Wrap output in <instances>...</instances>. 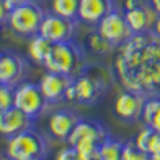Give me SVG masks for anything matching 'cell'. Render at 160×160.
<instances>
[{
    "label": "cell",
    "mask_w": 160,
    "mask_h": 160,
    "mask_svg": "<svg viewBox=\"0 0 160 160\" xmlns=\"http://www.w3.org/2000/svg\"><path fill=\"white\" fill-rule=\"evenodd\" d=\"M114 69L125 90L160 96V37L152 31L133 34L118 45Z\"/></svg>",
    "instance_id": "1"
},
{
    "label": "cell",
    "mask_w": 160,
    "mask_h": 160,
    "mask_svg": "<svg viewBox=\"0 0 160 160\" xmlns=\"http://www.w3.org/2000/svg\"><path fill=\"white\" fill-rule=\"evenodd\" d=\"M112 74L108 68L99 64L85 66V69L74 77L66 91V101L78 104H95L111 90Z\"/></svg>",
    "instance_id": "2"
},
{
    "label": "cell",
    "mask_w": 160,
    "mask_h": 160,
    "mask_svg": "<svg viewBox=\"0 0 160 160\" xmlns=\"http://www.w3.org/2000/svg\"><path fill=\"white\" fill-rule=\"evenodd\" d=\"M108 138V130L99 122L80 118L66 142L77 149L80 160H93L99 158V146Z\"/></svg>",
    "instance_id": "3"
},
{
    "label": "cell",
    "mask_w": 160,
    "mask_h": 160,
    "mask_svg": "<svg viewBox=\"0 0 160 160\" xmlns=\"http://www.w3.org/2000/svg\"><path fill=\"white\" fill-rule=\"evenodd\" d=\"M43 66L47 71L66 74L69 77H77L85 69L83 50L72 40L53 43L51 51Z\"/></svg>",
    "instance_id": "4"
},
{
    "label": "cell",
    "mask_w": 160,
    "mask_h": 160,
    "mask_svg": "<svg viewBox=\"0 0 160 160\" xmlns=\"http://www.w3.org/2000/svg\"><path fill=\"white\" fill-rule=\"evenodd\" d=\"M48 152V142L38 131L29 128L8 138L7 155L13 160H38Z\"/></svg>",
    "instance_id": "5"
},
{
    "label": "cell",
    "mask_w": 160,
    "mask_h": 160,
    "mask_svg": "<svg viewBox=\"0 0 160 160\" xmlns=\"http://www.w3.org/2000/svg\"><path fill=\"white\" fill-rule=\"evenodd\" d=\"M45 18V11L34 0H26V2L13 7L8 18V28L22 37H32L38 34L40 24Z\"/></svg>",
    "instance_id": "6"
},
{
    "label": "cell",
    "mask_w": 160,
    "mask_h": 160,
    "mask_svg": "<svg viewBox=\"0 0 160 160\" xmlns=\"http://www.w3.org/2000/svg\"><path fill=\"white\" fill-rule=\"evenodd\" d=\"M48 104L50 102L47 101L38 83L22 82L15 87V106L32 118L42 115Z\"/></svg>",
    "instance_id": "7"
},
{
    "label": "cell",
    "mask_w": 160,
    "mask_h": 160,
    "mask_svg": "<svg viewBox=\"0 0 160 160\" xmlns=\"http://www.w3.org/2000/svg\"><path fill=\"white\" fill-rule=\"evenodd\" d=\"M74 32H75V19L59 16L56 13L45 15L42 24H40V29H38V34L47 37L53 43L71 40Z\"/></svg>",
    "instance_id": "8"
},
{
    "label": "cell",
    "mask_w": 160,
    "mask_h": 160,
    "mask_svg": "<svg viewBox=\"0 0 160 160\" xmlns=\"http://www.w3.org/2000/svg\"><path fill=\"white\" fill-rule=\"evenodd\" d=\"M98 31L117 47L122 45L123 42L133 35V31L127 22L125 13H120L117 10L111 11L108 16H104L98 22Z\"/></svg>",
    "instance_id": "9"
},
{
    "label": "cell",
    "mask_w": 160,
    "mask_h": 160,
    "mask_svg": "<svg viewBox=\"0 0 160 160\" xmlns=\"http://www.w3.org/2000/svg\"><path fill=\"white\" fill-rule=\"evenodd\" d=\"M144 101L146 96L139 95V93L123 90L122 93H118V96L114 101V112L120 120H123L127 123H133L141 118Z\"/></svg>",
    "instance_id": "10"
},
{
    "label": "cell",
    "mask_w": 160,
    "mask_h": 160,
    "mask_svg": "<svg viewBox=\"0 0 160 160\" xmlns=\"http://www.w3.org/2000/svg\"><path fill=\"white\" fill-rule=\"evenodd\" d=\"M72 80H74V77H69L66 74L47 71L42 77H40L38 85L42 88L47 101L50 104H55V102L66 99V91L71 87Z\"/></svg>",
    "instance_id": "11"
},
{
    "label": "cell",
    "mask_w": 160,
    "mask_h": 160,
    "mask_svg": "<svg viewBox=\"0 0 160 160\" xmlns=\"http://www.w3.org/2000/svg\"><path fill=\"white\" fill-rule=\"evenodd\" d=\"M34 120L35 118L22 112L19 108L11 106V108L0 112V135L5 138H11L24 130L32 128Z\"/></svg>",
    "instance_id": "12"
},
{
    "label": "cell",
    "mask_w": 160,
    "mask_h": 160,
    "mask_svg": "<svg viewBox=\"0 0 160 160\" xmlns=\"http://www.w3.org/2000/svg\"><path fill=\"white\" fill-rule=\"evenodd\" d=\"M26 61L13 51H0V83L16 87L26 75Z\"/></svg>",
    "instance_id": "13"
},
{
    "label": "cell",
    "mask_w": 160,
    "mask_h": 160,
    "mask_svg": "<svg viewBox=\"0 0 160 160\" xmlns=\"http://www.w3.org/2000/svg\"><path fill=\"white\" fill-rule=\"evenodd\" d=\"M125 13L127 22L131 28L133 34H142V32H149L152 31L155 19L158 16V13L152 8V5L149 2H144L139 7H135Z\"/></svg>",
    "instance_id": "14"
},
{
    "label": "cell",
    "mask_w": 160,
    "mask_h": 160,
    "mask_svg": "<svg viewBox=\"0 0 160 160\" xmlns=\"http://www.w3.org/2000/svg\"><path fill=\"white\" fill-rule=\"evenodd\" d=\"M80 117L74 111H55L48 117V131L58 141H68L74 127L78 123Z\"/></svg>",
    "instance_id": "15"
},
{
    "label": "cell",
    "mask_w": 160,
    "mask_h": 160,
    "mask_svg": "<svg viewBox=\"0 0 160 160\" xmlns=\"http://www.w3.org/2000/svg\"><path fill=\"white\" fill-rule=\"evenodd\" d=\"M114 10V0H80L77 19L98 26V22Z\"/></svg>",
    "instance_id": "16"
},
{
    "label": "cell",
    "mask_w": 160,
    "mask_h": 160,
    "mask_svg": "<svg viewBox=\"0 0 160 160\" xmlns=\"http://www.w3.org/2000/svg\"><path fill=\"white\" fill-rule=\"evenodd\" d=\"M51 47H53V42L43 35L40 34H35L29 38V43H28V56L35 62V64H40L43 66L50 51H51Z\"/></svg>",
    "instance_id": "17"
},
{
    "label": "cell",
    "mask_w": 160,
    "mask_h": 160,
    "mask_svg": "<svg viewBox=\"0 0 160 160\" xmlns=\"http://www.w3.org/2000/svg\"><path fill=\"white\" fill-rule=\"evenodd\" d=\"M87 45L88 48L95 53V55H99V56H104V55H109V53L114 50V43L111 42V40L106 38L98 29L95 32L88 34L87 37Z\"/></svg>",
    "instance_id": "18"
},
{
    "label": "cell",
    "mask_w": 160,
    "mask_h": 160,
    "mask_svg": "<svg viewBox=\"0 0 160 160\" xmlns=\"http://www.w3.org/2000/svg\"><path fill=\"white\" fill-rule=\"evenodd\" d=\"M78 5H80V0H51L50 10L51 13H56L59 16L77 19Z\"/></svg>",
    "instance_id": "19"
},
{
    "label": "cell",
    "mask_w": 160,
    "mask_h": 160,
    "mask_svg": "<svg viewBox=\"0 0 160 160\" xmlns=\"http://www.w3.org/2000/svg\"><path fill=\"white\" fill-rule=\"evenodd\" d=\"M122 152L123 144L109 136L99 146V160H118L122 158Z\"/></svg>",
    "instance_id": "20"
},
{
    "label": "cell",
    "mask_w": 160,
    "mask_h": 160,
    "mask_svg": "<svg viewBox=\"0 0 160 160\" xmlns=\"http://www.w3.org/2000/svg\"><path fill=\"white\" fill-rule=\"evenodd\" d=\"M122 158L123 160H146V158H151V157H149V154H146L144 151H141L138 148V144L135 142V139H131V141L123 144Z\"/></svg>",
    "instance_id": "21"
},
{
    "label": "cell",
    "mask_w": 160,
    "mask_h": 160,
    "mask_svg": "<svg viewBox=\"0 0 160 160\" xmlns=\"http://www.w3.org/2000/svg\"><path fill=\"white\" fill-rule=\"evenodd\" d=\"M15 106V87L0 83V112Z\"/></svg>",
    "instance_id": "22"
},
{
    "label": "cell",
    "mask_w": 160,
    "mask_h": 160,
    "mask_svg": "<svg viewBox=\"0 0 160 160\" xmlns=\"http://www.w3.org/2000/svg\"><path fill=\"white\" fill-rule=\"evenodd\" d=\"M56 158L59 160H80L78 158V152L74 146H68V148H62L58 154H56Z\"/></svg>",
    "instance_id": "23"
},
{
    "label": "cell",
    "mask_w": 160,
    "mask_h": 160,
    "mask_svg": "<svg viewBox=\"0 0 160 160\" xmlns=\"http://www.w3.org/2000/svg\"><path fill=\"white\" fill-rule=\"evenodd\" d=\"M10 11H11V7L5 2V0H0V28L8 22Z\"/></svg>",
    "instance_id": "24"
},
{
    "label": "cell",
    "mask_w": 160,
    "mask_h": 160,
    "mask_svg": "<svg viewBox=\"0 0 160 160\" xmlns=\"http://www.w3.org/2000/svg\"><path fill=\"white\" fill-rule=\"evenodd\" d=\"M144 2H148V0H123V11H128L131 8H135V7H139L142 5Z\"/></svg>",
    "instance_id": "25"
},
{
    "label": "cell",
    "mask_w": 160,
    "mask_h": 160,
    "mask_svg": "<svg viewBox=\"0 0 160 160\" xmlns=\"http://www.w3.org/2000/svg\"><path fill=\"white\" fill-rule=\"evenodd\" d=\"M152 32L160 37V15H158L157 19H155V24H154V28H152Z\"/></svg>",
    "instance_id": "26"
},
{
    "label": "cell",
    "mask_w": 160,
    "mask_h": 160,
    "mask_svg": "<svg viewBox=\"0 0 160 160\" xmlns=\"http://www.w3.org/2000/svg\"><path fill=\"white\" fill-rule=\"evenodd\" d=\"M149 3L152 5V8L160 15V0H149Z\"/></svg>",
    "instance_id": "27"
},
{
    "label": "cell",
    "mask_w": 160,
    "mask_h": 160,
    "mask_svg": "<svg viewBox=\"0 0 160 160\" xmlns=\"http://www.w3.org/2000/svg\"><path fill=\"white\" fill-rule=\"evenodd\" d=\"M5 2L13 8V7H16V5H19V3H22V2H26V0H5Z\"/></svg>",
    "instance_id": "28"
}]
</instances>
